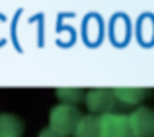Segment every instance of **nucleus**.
Masks as SVG:
<instances>
[{"instance_id": "423d86ee", "label": "nucleus", "mask_w": 154, "mask_h": 137, "mask_svg": "<svg viewBox=\"0 0 154 137\" xmlns=\"http://www.w3.org/2000/svg\"><path fill=\"white\" fill-rule=\"evenodd\" d=\"M23 122L14 114H0V137H22Z\"/></svg>"}, {"instance_id": "20e7f679", "label": "nucleus", "mask_w": 154, "mask_h": 137, "mask_svg": "<svg viewBox=\"0 0 154 137\" xmlns=\"http://www.w3.org/2000/svg\"><path fill=\"white\" fill-rule=\"evenodd\" d=\"M135 137H154V110L140 106L129 116Z\"/></svg>"}, {"instance_id": "0eeeda50", "label": "nucleus", "mask_w": 154, "mask_h": 137, "mask_svg": "<svg viewBox=\"0 0 154 137\" xmlns=\"http://www.w3.org/2000/svg\"><path fill=\"white\" fill-rule=\"evenodd\" d=\"M113 92H115L117 102H123V104H127V106L140 104L148 94H150V90H148V88H127V86L115 88Z\"/></svg>"}, {"instance_id": "6e6552de", "label": "nucleus", "mask_w": 154, "mask_h": 137, "mask_svg": "<svg viewBox=\"0 0 154 137\" xmlns=\"http://www.w3.org/2000/svg\"><path fill=\"white\" fill-rule=\"evenodd\" d=\"M57 96H59L64 104L74 106V104H78L80 100L84 98V92L80 90V88H59V90H57Z\"/></svg>"}, {"instance_id": "1a4fd4ad", "label": "nucleus", "mask_w": 154, "mask_h": 137, "mask_svg": "<svg viewBox=\"0 0 154 137\" xmlns=\"http://www.w3.org/2000/svg\"><path fill=\"white\" fill-rule=\"evenodd\" d=\"M39 137H63L60 133H57L55 129H51V127H47V129H43L41 133H39Z\"/></svg>"}, {"instance_id": "f03ea898", "label": "nucleus", "mask_w": 154, "mask_h": 137, "mask_svg": "<svg viewBox=\"0 0 154 137\" xmlns=\"http://www.w3.org/2000/svg\"><path fill=\"white\" fill-rule=\"evenodd\" d=\"M115 104H117L115 92L109 90V88H94L86 94V106L94 116L111 114Z\"/></svg>"}, {"instance_id": "39448f33", "label": "nucleus", "mask_w": 154, "mask_h": 137, "mask_svg": "<svg viewBox=\"0 0 154 137\" xmlns=\"http://www.w3.org/2000/svg\"><path fill=\"white\" fill-rule=\"evenodd\" d=\"M74 137H102V116H82L74 129Z\"/></svg>"}, {"instance_id": "f257e3e1", "label": "nucleus", "mask_w": 154, "mask_h": 137, "mask_svg": "<svg viewBox=\"0 0 154 137\" xmlns=\"http://www.w3.org/2000/svg\"><path fill=\"white\" fill-rule=\"evenodd\" d=\"M82 119L80 112L74 106H68V104H60L55 106L49 114V127L55 129L57 133H60L63 137L74 135V129L78 126V122Z\"/></svg>"}, {"instance_id": "7ed1b4c3", "label": "nucleus", "mask_w": 154, "mask_h": 137, "mask_svg": "<svg viewBox=\"0 0 154 137\" xmlns=\"http://www.w3.org/2000/svg\"><path fill=\"white\" fill-rule=\"evenodd\" d=\"M102 137H135L129 116L121 114L102 116Z\"/></svg>"}]
</instances>
